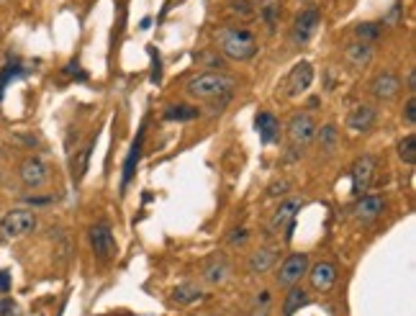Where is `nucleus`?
Listing matches in <instances>:
<instances>
[{"mask_svg":"<svg viewBox=\"0 0 416 316\" xmlns=\"http://www.w3.org/2000/svg\"><path fill=\"white\" fill-rule=\"evenodd\" d=\"M36 229V214L31 208H13L0 218V234L8 239H21Z\"/></svg>","mask_w":416,"mask_h":316,"instance_id":"3","label":"nucleus"},{"mask_svg":"<svg viewBox=\"0 0 416 316\" xmlns=\"http://www.w3.org/2000/svg\"><path fill=\"white\" fill-rule=\"evenodd\" d=\"M375 119H377V111L373 109V106H358V109L349 111L347 128L352 131V134H365V131L373 128Z\"/></svg>","mask_w":416,"mask_h":316,"instance_id":"16","label":"nucleus"},{"mask_svg":"<svg viewBox=\"0 0 416 316\" xmlns=\"http://www.w3.org/2000/svg\"><path fill=\"white\" fill-rule=\"evenodd\" d=\"M278 255H281V247H260L257 252L250 255L247 270H250L252 275H265V273H270L272 265L278 262Z\"/></svg>","mask_w":416,"mask_h":316,"instance_id":"15","label":"nucleus"},{"mask_svg":"<svg viewBox=\"0 0 416 316\" xmlns=\"http://www.w3.org/2000/svg\"><path fill=\"white\" fill-rule=\"evenodd\" d=\"M375 172H377V162L373 155H362V157L355 159V165L349 170V178H352V196L360 198L365 196L375 180Z\"/></svg>","mask_w":416,"mask_h":316,"instance_id":"5","label":"nucleus"},{"mask_svg":"<svg viewBox=\"0 0 416 316\" xmlns=\"http://www.w3.org/2000/svg\"><path fill=\"white\" fill-rule=\"evenodd\" d=\"M201 275H204V280L208 286H221V283H226V278L232 275V267H229V262H226L223 257L216 255L204 265Z\"/></svg>","mask_w":416,"mask_h":316,"instance_id":"19","label":"nucleus"},{"mask_svg":"<svg viewBox=\"0 0 416 316\" xmlns=\"http://www.w3.org/2000/svg\"><path fill=\"white\" fill-rule=\"evenodd\" d=\"M93 147H96V139H90L85 147L80 149V152H75V157H72V178L83 180V175H85L87 170V159H90V152H93Z\"/></svg>","mask_w":416,"mask_h":316,"instance_id":"26","label":"nucleus"},{"mask_svg":"<svg viewBox=\"0 0 416 316\" xmlns=\"http://www.w3.org/2000/svg\"><path fill=\"white\" fill-rule=\"evenodd\" d=\"M229 10H232L234 16H239L242 21H252L257 13H254V5H252L250 0H232L229 3Z\"/></svg>","mask_w":416,"mask_h":316,"instance_id":"30","label":"nucleus"},{"mask_svg":"<svg viewBox=\"0 0 416 316\" xmlns=\"http://www.w3.org/2000/svg\"><path fill=\"white\" fill-rule=\"evenodd\" d=\"M404 121H406L408 126H414V124H416V98H414V95L406 100V109H404Z\"/></svg>","mask_w":416,"mask_h":316,"instance_id":"33","label":"nucleus"},{"mask_svg":"<svg viewBox=\"0 0 416 316\" xmlns=\"http://www.w3.org/2000/svg\"><path fill=\"white\" fill-rule=\"evenodd\" d=\"M0 316H23L21 314L19 304H16L8 293H6V296H0Z\"/></svg>","mask_w":416,"mask_h":316,"instance_id":"32","label":"nucleus"},{"mask_svg":"<svg viewBox=\"0 0 416 316\" xmlns=\"http://www.w3.org/2000/svg\"><path fill=\"white\" fill-rule=\"evenodd\" d=\"M142 147H144V124L139 128V134H136L134 144L129 149V155H126V162H124V175H121V188H126L131 178H134L136 172V165H139V159H142Z\"/></svg>","mask_w":416,"mask_h":316,"instance_id":"18","label":"nucleus"},{"mask_svg":"<svg viewBox=\"0 0 416 316\" xmlns=\"http://www.w3.org/2000/svg\"><path fill=\"white\" fill-rule=\"evenodd\" d=\"M370 93L377 100H393L401 93V80H398L396 72L383 69V72H377L375 78L370 80Z\"/></svg>","mask_w":416,"mask_h":316,"instance_id":"12","label":"nucleus"},{"mask_svg":"<svg viewBox=\"0 0 416 316\" xmlns=\"http://www.w3.org/2000/svg\"><path fill=\"white\" fill-rule=\"evenodd\" d=\"M247 239H250V232H247V229H234L232 234H229V242H232L234 247H237V245H247Z\"/></svg>","mask_w":416,"mask_h":316,"instance_id":"35","label":"nucleus"},{"mask_svg":"<svg viewBox=\"0 0 416 316\" xmlns=\"http://www.w3.org/2000/svg\"><path fill=\"white\" fill-rule=\"evenodd\" d=\"M288 188H291V183H288V180H278V183H272L270 188H267V196L278 198V196H283V193H285Z\"/></svg>","mask_w":416,"mask_h":316,"instance_id":"34","label":"nucleus"},{"mask_svg":"<svg viewBox=\"0 0 416 316\" xmlns=\"http://www.w3.org/2000/svg\"><path fill=\"white\" fill-rule=\"evenodd\" d=\"M300 208H303V201H300V198H288V201H283L281 206H278V211H275L270 218L272 234H283L285 227L296 221V216L300 214Z\"/></svg>","mask_w":416,"mask_h":316,"instance_id":"14","label":"nucleus"},{"mask_svg":"<svg viewBox=\"0 0 416 316\" xmlns=\"http://www.w3.org/2000/svg\"><path fill=\"white\" fill-rule=\"evenodd\" d=\"M185 93L195 100H206V103H219V100H229L234 93V80L223 72H201L195 78L188 80Z\"/></svg>","mask_w":416,"mask_h":316,"instance_id":"1","label":"nucleus"},{"mask_svg":"<svg viewBox=\"0 0 416 316\" xmlns=\"http://www.w3.org/2000/svg\"><path fill=\"white\" fill-rule=\"evenodd\" d=\"M201 298H204V288L198 286V283H183V286H177L173 291V301L183 304V306L195 304V301H201Z\"/></svg>","mask_w":416,"mask_h":316,"instance_id":"25","label":"nucleus"},{"mask_svg":"<svg viewBox=\"0 0 416 316\" xmlns=\"http://www.w3.org/2000/svg\"><path fill=\"white\" fill-rule=\"evenodd\" d=\"M270 304H272L270 293H267V291H262L260 296L254 298V306H252L250 316H270Z\"/></svg>","mask_w":416,"mask_h":316,"instance_id":"31","label":"nucleus"},{"mask_svg":"<svg viewBox=\"0 0 416 316\" xmlns=\"http://www.w3.org/2000/svg\"><path fill=\"white\" fill-rule=\"evenodd\" d=\"M26 75H29V69L23 67L19 60H10L6 67L0 69V100H3V93H6V88H8L13 80L26 78Z\"/></svg>","mask_w":416,"mask_h":316,"instance_id":"24","label":"nucleus"},{"mask_svg":"<svg viewBox=\"0 0 416 316\" xmlns=\"http://www.w3.org/2000/svg\"><path fill=\"white\" fill-rule=\"evenodd\" d=\"M3 3H6V0H0V5H3Z\"/></svg>","mask_w":416,"mask_h":316,"instance_id":"41","label":"nucleus"},{"mask_svg":"<svg viewBox=\"0 0 416 316\" xmlns=\"http://www.w3.org/2000/svg\"><path fill=\"white\" fill-rule=\"evenodd\" d=\"M10 291V273L8 270H0V296H6Z\"/></svg>","mask_w":416,"mask_h":316,"instance_id":"37","label":"nucleus"},{"mask_svg":"<svg viewBox=\"0 0 416 316\" xmlns=\"http://www.w3.org/2000/svg\"><path fill=\"white\" fill-rule=\"evenodd\" d=\"M398 159L406 162V165H416V137L406 134V137L398 142Z\"/></svg>","mask_w":416,"mask_h":316,"instance_id":"27","label":"nucleus"},{"mask_svg":"<svg viewBox=\"0 0 416 316\" xmlns=\"http://www.w3.org/2000/svg\"><path fill=\"white\" fill-rule=\"evenodd\" d=\"M355 34H358V41H375L383 31H380V23H373V21H365V23H360L358 29H355Z\"/></svg>","mask_w":416,"mask_h":316,"instance_id":"29","label":"nucleus"},{"mask_svg":"<svg viewBox=\"0 0 416 316\" xmlns=\"http://www.w3.org/2000/svg\"><path fill=\"white\" fill-rule=\"evenodd\" d=\"M309 293L303 291V288L293 286L288 288V293L283 298V316H296L303 306H309Z\"/></svg>","mask_w":416,"mask_h":316,"instance_id":"21","label":"nucleus"},{"mask_svg":"<svg viewBox=\"0 0 416 316\" xmlns=\"http://www.w3.org/2000/svg\"><path fill=\"white\" fill-rule=\"evenodd\" d=\"M54 198H26V203H34V206H47V203H52Z\"/></svg>","mask_w":416,"mask_h":316,"instance_id":"40","label":"nucleus"},{"mask_svg":"<svg viewBox=\"0 0 416 316\" xmlns=\"http://www.w3.org/2000/svg\"><path fill=\"white\" fill-rule=\"evenodd\" d=\"M254 128H257V134H260L262 144H272V142L281 139V121L275 119L270 111H260V113L254 116Z\"/></svg>","mask_w":416,"mask_h":316,"instance_id":"17","label":"nucleus"},{"mask_svg":"<svg viewBox=\"0 0 416 316\" xmlns=\"http://www.w3.org/2000/svg\"><path fill=\"white\" fill-rule=\"evenodd\" d=\"M306 275H309V283L316 293H327L337 283V267L331 265V262H327V260H321V262L309 267Z\"/></svg>","mask_w":416,"mask_h":316,"instance_id":"13","label":"nucleus"},{"mask_svg":"<svg viewBox=\"0 0 416 316\" xmlns=\"http://www.w3.org/2000/svg\"><path fill=\"white\" fill-rule=\"evenodd\" d=\"M254 5H257L254 13H260V19L265 21L267 31H275L278 16H281V3L278 0H254Z\"/></svg>","mask_w":416,"mask_h":316,"instance_id":"23","label":"nucleus"},{"mask_svg":"<svg viewBox=\"0 0 416 316\" xmlns=\"http://www.w3.org/2000/svg\"><path fill=\"white\" fill-rule=\"evenodd\" d=\"M65 72H67V75H75V78H78V80H85V78H87L85 72H80L78 65H67V69H65Z\"/></svg>","mask_w":416,"mask_h":316,"instance_id":"39","label":"nucleus"},{"mask_svg":"<svg viewBox=\"0 0 416 316\" xmlns=\"http://www.w3.org/2000/svg\"><path fill=\"white\" fill-rule=\"evenodd\" d=\"M383 211H386V198L377 196V193H370V196H360L355 208H352V214L358 218L360 224H373L377 218L383 216Z\"/></svg>","mask_w":416,"mask_h":316,"instance_id":"11","label":"nucleus"},{"mask_svg":"<svg viewBox=\"0 0 416 316\" xmlns=\"http://www.w3.org/2000/svg\"><path fill=\"white\" fill-rule=\"evenodd\" d=\"M311 82H314V67H311V62H296L293 69L288 72L285 82H283V88H285V95H288V98H298V95H303V93L311 88Z\"/></svg>","mask_w":416,"mask_h":316,"instance_id":"10","label":"nucleus"},{"mask_svg":"<svg viewBox=\"0 0 416 316\" xmlns=\"http://www.w3.org/2000/svg\"><path fill=\"white\" fill-rule=\"evenodd\" d=\"M201 116L198 106H188V103H175V106H167L162 111V119L165 121H177V124H188V121H195Z\"/></svg>","mask_w":416,"mask_h":316,"instance_id":"22","label":"nucleus"},{"mask_svg":"<svg viewBox=\"0 0 416 316\" xmlns=\"http://www.w3.org/2000/svg\"><path fill=\"white\" fill-rule=\"evenodd\" d=\"M316 128L319 126H316L314 116L306 113V111H298V113H293L291 121H288V137H291V142L296 147H306L309 142L316 139Z\"/></svg>","mask_w":416,"mask_h":316,"instance_id":"7","label":"nucleus"},{"mask_svg":"<svg viewBox=\"0 0 416 316\" xmlns=\"http://www.w3.org/2000/svg\"><path fill=\"white\" fill-rule=\"evenodd\" d=\"M204 62H206V67H211V69H223V60H221V57H219V54H206Z\"/></svg>","mask_w":416,"mask_h":316,"instance_id":"36","label":"nucleus"},{"mask_svg":"<svg viewBox=\"0 0 416 316\" xmlns=\"http://www.w3.org/2000/svg\"><path fill=\"white\" fill-rule=\"evenodd\" d=\"M316 137H319L321 149L334 152V147H337V139H339V131H337V126H334V124H327V126L316 128Z\"/></svg>","mask_w":416,"mask_h":316,"instance_id":"28","label":"nucleus"},{"mask_svg":"<svg viewBox=\"0 0 416 316\" xmlns=\"http://www.w3.org/2000/svg\"><path fill=\"white\" fill-rule=\"evenodd\" d=\"M319 21H321V10L316 5H309V8H303L296 16V23H293V44H309V39L316 34L319 29Z\"/></svg>","mask_w":416,"mask_h":316,"instance_id":"9","label":"nucleus"},{"mask_svg":"<svg viewBox=\"0 0 416 316\" xmlns=\"http://www.w3.org/2000/svg\"><path fill=\"white\" fill-rule=\"evenodd\" d=\"M309 273V255L306 252H293L283 260L281 270L275 275V283L281 288H293L298 286V280Z\"/></svg>","mask_w":416,"mask_h":316,"instance_id":"6","label":"nucleus"},{"mask_svg":"<svg viewBox=\"0 0 416 316\" xmlns=\"http://www.w3.org/2000/svg\"><path fill=\"white\" fill-rule=\"evenodd\" d=\"M152 60H155V65H152V67H155L152 69V82H160V80H162V69H160L162 65H160V57L155 54V49H152Z\"/></svg>","mask_w":416,"mask_h":316,"instance_id":"38","label":"nucleus"},{"mask_svg":"<svg viewBox=\"0 0 416 316\" xmlns=\"http://www.w3.org/2000/svg\"><path fill=\"white\" fill-rule=\"evenodd\" d=\"M19 178L21 183L26 185V188L31 190H36V188H44L49 183V168H47V162L41 157H26L23 162H21V168H19Z\"/></svg>","mask_w":416,"mask_h":316,"instance_id":"8","label":"nucleus"},{"mask_svg":"<svg viewBox=\"0 0 416 316\" xmlns=\"http://www.w3.org/2000/svg\"><path fill=\"white\" fill-rule=\"evenodd\" d=\"M344 57H347V62L352 67L358 69L368 67L370 60H373V44H368V41H352L344 49Z\"/></svg>","mask_w":416,"mask_h":316,"instance_id":"20","label":"nucleus"},{"mask_svg":"<svg viewBox=\"0 0 416 316\" xmlns=\"http://www.w3.org/2000/svg\"><path fill=\"white\" fill-rule=\"evenodd\" d=\"M87 239H90V247H93V255L98 260H111L116 257L118 252V245H116V237H113V229L108 221H98L90 227L87 232Z\"/></svg>","mask_w":416,"mask_h":316,"instance_id":"4","label":"nucleus"},{"mask_svg":"<svg viewBox=\"0 0 416 316\" xmlns=\"http://www.w3.org/2000/svg\"><path fill=\"white\" fill-rule=\"evenodd\" d=\"M216 41H219V52L223 57H229V60L247 62L257 54V39L244 26H223L219 31V36H216Z\"/></svg>","mask_w":416,"mask_h":316,"instance_id":"2","label":"nucleus"}]
</instances>
